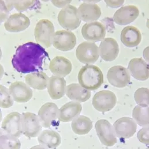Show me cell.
Returning <instances> with one entry per match:
<instances>
[{
  "label": "cell",
  "mask_w": 149,
  "mask_h": 149,
  "mask_svg": "<svg viewBox=\"0 0 149 149\" xmlns=\"http://www.w3.org/2000/svg\"><path fill=\"white\" fill-rule=\"evenodd\" d=\"M58 109L53 103H47L43 105L38 113V118L42 126L49 128L58 116Z\"/></svg>",
  "instance_id": "44dd1931"
},
{
  "label": "cell",
  "mask_w": 149,
  "mask_h": 149,
  "mask_svg": "<svg viewBox=\"0 0 149 149\" xmlns=\"http://www.w3.org/2000/svg\"><path fill=\"white\" fill-rule=\"evenodd\" d=\"M137 136L140 142L145 145H149V125L144 127L140 130Z\"/></svg>",
  "instance_id": "836d02e7"
},
{
  "label": "cell",
  "mask_w": 149,
  "mask_h": 149,
  "mask_svg": "<svg viewBox=\"0 0 149 149\" xmlns=\"http://www.w3.org/2000/svg\"><path fill=\"white\" fill-rule=\"evenodd\" d=\"M42 130L39 118L33 113L27 112L22 115V133L29 138L38 136Z\"/></svg>",
  "instance_id": "8fae6325"
},
{
  "label": "cell",
  "mask_w": 149,
  "mask_h": 149,
  "mask_svg": "<svg viewBox=\"0 0 149 149\" xmlns=\"http://www.w3.org/2000/svg\"><path fill=\"white\" fill-rule=\"evenodd\" d=\"M47 57V53L40 45L28 42L17 47L12 64L13 68L20 73L39 72L42 70L44 59Z\"/></svg>",
  "instance_id": "6da1fadb"
},
{
  "label": "cell",
  "mask_w": 149,
  "mask_h": 149,
  "mask_svg": "<svg viewBox=\"0 0 149 149\" xmlns=\"http://www.w3.org/2000/svg\"><path fill=\"white\" fill-rule=\"evenodd\" d=\"M100 55L106 61H112L118 56L119 47L117 41L112 38L103 39L99 47Z\"/></svg>",
  "instance_id": "d6986e66"
},
{
  "label": "cell",
  "mask_w": 149,
  "mask_h": 149,
  "mask_svg": "<svg viewBox=\"0 0 149 149\" xmlns=\"http://www.w3.org/2000/svg\"><path fill=\"white\" fill-rule=\"evenodd\" d=\"M6 4L8 10L11 11L14 8L16 0H2Z\"/></svg>",
  "instance_id": "74e56055"
},
{
  "label": "cell",
  "mask_w": 149,
  "mask_h": 149,
  "mask_svg": "<svg viewBox=\"0 0 149 149\" xmlns=\"http://www.w3.org/2000/svg\"><path fill=\"white\" fill-rule=\"evenodd\" d=\"M107 79L113 86L123 88L130 83L131 76L127 68L121 65H116L109 70Z\"/></svg>",
  "instance_id": "30bf717a"
},
{
  "label": "cell",
  "mask_w": 149,
  "mask_h": 149,
  "mask_svg": "<svg viewBox=\"0 0 149 149\" xmlns=\"http://www.w3.org/2000/svg\"><path fill=\"white\" fill-rule=\"evenodd\" d=\"M79 84L84 88L94 91L98 89L104 83V75L99 67L90 64L83 67L78 74Z\"/></svg>",
  "instance_id": "7a4b0ae2"
},
{
  "label": "cell",
  "mask_w": 149,
  "mask_h": 149,
  "mask_svg": "<svg viewBox=\"0 0 149 149\" xmlns=\"http://www.w3.org/2000/svg\"><path fill=\"white\" fill-rule=\"evenodd\" d=\"M72 0H51L52 3L56 7L63 8L68 5Z\"/></svg>",
  "instance_id": "8d00e7d4"
},
{
  "label": "cell",
  "mask_w": 149,
  "mask_h": 149,
  "mask_svg": "<svg viewBox=\"0 0 149 149\" xmlns=\"http://www.w3.org/2000/svg\"><path fill=\"white\" fill-rule=\"evenodd\" d=\"M83 1L84 2H87V3H97L100 2L101 0H81Z\"/></svg>",
  "instance_id": "ab89813d"
},
{
  "label": "cell",
  "mask_w": 149,
  "mask_h": 149,
  "mask_svg": "<svg viewBox=\"0 0 149 149\" xmlns=\"http://www.w3.org/2000/svg\"><path fill=\"white\" fill-rule=\"evenodd\" d=\"M76 56L77 60L83 64H94L99 58V48L95 43L83 42L77 46Z\"/></svg>",
  "instance_id": "5b68a950"
},
{
  "label": "cell",
  "mask_w": 149,
  "mask_h": 149,
  "mask_svg": "<svg viewBox=\"0 0 149 149\" xmlns=\"http://www.w3.org/2000/svg\"><path fill=\"white\" fill-rule=\"evenodd\" d=\"M1 120H2V113H1V111L0 109V122H1Z\"/></svg>",
  "instance_id": "f6af8a7d"
},
{
  "label": "cell",
  "mask_w": 149,
  "mask_h": 149,
  "mask_svg": "<svg viewBox=\"0 0 149 149\" xmlns=\"http://www.w3.org/2000/svg\"><path fill=\"white\" fill-rule=\"evenodd\" d=\"M77 11L80 20L87 23L95 22L101 15V8L94 3L84 2L79 6Z\"/></svg>",
  "instance_id": "ac0fdd59"
},
{
  "label": "cell",
  "mask_w": 149,
  "mask_h": 149,
  "mask_svg": "<svg viewBox=\"0 0 149 149\" xmlns=\"http://www.w3.org/2000/svg\"><path fill=\"white\" fill-rule=\"evenodd\" d=\"M81 34L88 42H98L105 37L106 27L101 23L96 21L87 23L82 27Z\"/></svg>",
  "instance_id": "ba28073f"
},
{
  "label": "cell",
  "mask_w": 149,
  "mask_h": 149,
  "mask_svg": "<svg viewBox=\"0 0 149 149\" xmlns=\"http://www.w3.org/2000/svg\"><path fill=\"white\" fill-rule=\"evenodd\" d=\"M20 142L17 137L4 134L0 136V149H20Z\"/></svg>",
  "instance_id": "f546056e"
},
{
  "label": "cell",
  "mask_w": 149,
  "mask_h": 149,
  "mask_svg": "<svg viewBox=\"0 0 149 149\" xmlns=\"http://www.w3.org/2000/svg\"><path fill=\"white\" fill-rule=\"evenodd\" d=\"M128 69L131 76L138 80L145 81L149 78V64L141 58L132 59Z\"/></svg>",
  "instance_id": "2e32d148"
},
{
  "label": "cell",
  "mask_w": 149,
  "mask_h": 149,
  "mask_svg": "<svg viewBox=\"0 0 149 149\" xmlns=\"http://www.w3.org/2000/svg\"><path fill=\"white\" fill-rule=\"evenodd\" d=\"M12 98L18 102H26L33 97V91L26 84L22 81H16L9 88Z\"/></svg>",
  "instance_id": "e0dca14e"
},
{
  "label": "cell",
  "mask_w": 149,
  "mask_h": 149,
  "mask_svg": "<svg viewBox=\"0 0 149 149\" xmlns=\"http://www.w3.org/2000/svg\"><path fill=\"white\" fill-rule=\"evenodd\" d=\"M134 98L136 103L142 107L149 106V89L142 87L138 88L134 94Z\"/></svg>",
  "instance_id": "4dcf8cb0"
},
{
  "label": "cell",
  "mask_w": 149,
  "mask_h": 149,
  "mask_svg": "<svg viewBox=\"0 0 149 149\" xmlns=\"http://www.w3.org/2000/svg\"><path fill=\"white\" fill-rule=\"evenodd\" d=\"M143 56L146 62L149 64V46L146 47L143 52Z\"/></svg>",
  "instance_id": "f35d334b"
},
{
  "label": "cell",
  "mask_w": 149,
  "mask_h": 149,
  "mask_svg": "<svg viewBox=\"0 0 149 149\" xmlns=\"http://www.w3.org/2000/svg\"><path fill=\"white\" fill-rule=\"evenodd\" d=\"M76 44V37L74 34L69 30H60L55 33L53 39V46L63 52L73 49Z\"/></svg>",
  "instance_id": "9c48e42d"
},
{
  "label": "cell",
  "mask_w": 149,
  "mask_h": 149,
  "mask_svg": "<svg viewBox=\"0 0 149 149\" xmlns=\"http://www.w3.org/2000/svg\"><path fill=\"white\" fill-rule=\"evenodd\" d=\"M9 11L2 0H0V24L6 21L8 18Z\"/></svg>",
  "instance_id": "e575fe53"
},
{
  "label": "cell",
  "mask_w": 149,
  "mask_h": 149,
  "mask_svg": "<svg viewBox=\"0 0 149 149\" xmlns=\"http://www.w3.org/2000/svg\"><path fill=\"white\" fill-rule=\"evenodd\" d=\"M2 129L6 134L20 137L22 133V115L17 112H13L8 114L3 120Z\"/></svg>",
  "instance_id": "5bb4252c"
},
{
  "label": "cell",
  "mask_w": 149,
  "mask_h": 149,
  "mask_svg": "<svg viewBox=\"0 0 149 149\" xmlns=\"http://www.w3.org/2000/svg\"><path fill=\"white\" fill-rule=\"evenodd\" d=\"M25 80L30 87L37 90H43L47 87L49 78L46 74L39 71L27 74Z\"/></svg>",
  "instance_id": "484cf974"
},
{
  "label": "cell",
  "mask_w": 149,
  "mask_h": 149,
  "mask_svg": "<svg viewBox=\"0 0 149 149\" xmlns=\"http://www.w3.org/2000/svg\"><path fill=\"white\" fill-rule=\"evenodd\" d=\"M95 127L98 137L104 145L112 147L117 143L114 128L108 120H99L96 123Z\"/></svg>",
  "instance_id": "8992f818"
},
{
  "label": "cell",
  "mask_w": 149,
  "mask_h": 149,
  "mask_svg": "<svg viewBox=\"0 0 149 149\" xmlns=\"http://www.w3.org/2000/svg\"><path fill=\"white\" fill-rule=\"evenodd\" d=\"M41 1H44V2H47V1H50V0H41Z\"/></svg>",
  "instance_id": "7dc6e473"
},
{
  "label": "cell",
  "mask_w": 149,
  "mask_h": 149,
  "mask_svg": "<svg viewBox=\"0 0 149 149\" xmlns=\"http://www.w3.org/2000/svg\"><path fill=\"white\" fill-rule=\"evenodd\" d=\"M141 40L140 31L134 26L125 27L121 33V41L127 47H136L139 45Z\"/></svg>",
  "instance_id": "603a6c76"
},
{
  "label": "cell",
  "mask_w": 149,
  "mask_h": 149,
  "mask_svg": "<svg viewBox=\"0 0 149 149\" xmlns=\"http://www.w3.org/2000/svg\"><path fill=\"white\" fill-rule=\"evenodd\" d=\"M31 149H47V148H46V147L43 146V145H39V146H35L33 148H31Z\"/></svg>",
  "instance_id": "b9f144b4"
},
{
  "label": "cell",
  "mask_w": 149,
  "mask_h": 149,
  "mask_svg": "<svg viewBox=\"0 0 149 149\" xmlns=\"http://www.w3.org/2000/svg\"><path fill=\"white\" fill-rule=\"evenodd\" d=\"M4 134H6L5 132L2 129H0V136L4 135Z\"/></svg>",
  "instance_id": "7bdbcfd3"
},
{
  "label": "cell",
  "mask_w": 149,
  "mask_h": 149,
  "mask_svg": "<svg viewBox=\"0 0 149 149\" xmlns=\"http://www.w3.org/2000/svg\"><path fill=\"white\" fill-rule=\"evenodd\" d=\"M1 57H2V51H1V47H0V60L1 58Z\"/></svg>",
  "instance_id": "bcb514c9"
},
{
  "label": "cell",
  "mask_w": 149,
  "mask_h": 149,
  "mask_svg": "<svg viewBox=\"0 0 149 149\" xmlns=\"http://www.w3.org/2000/svg\"><path fill=\"white\" fill-rule=\"evenodd\" d=\"M139 15V10L136 6L128 5L116 10L113 16V20L116 24L125 26L134 22Z\"/></svg>",
  "instance_id": "4fadbf2b"
},
{
  "label": "cell",
  "mask_w": 149,
  "mask_h": 149,
  "mask_svg": "<svg viewBox=\"0 0 149 149\" xmlns=\"http://www.w3.org/2000/svg\"><path fill=\"white\" fill-rule=\"evenodd\" d=\"M107 5L112 8H117L122 6L125 0H104Z\"/></svg>",
  "instance_id": "d590c367"
},
{
  "label": "cell",
  "mask_w": 149,
  "mask_h": 149,
  "mask_svg": "<svg viewBox=\"0 0 149 149\" xmlns=\"http://www.w3.org/2000/svg\"><path fill=\"white\" fill-rule=\"evenodd\" d=\"M39 3L38 0H16L15 8L19 12L31 9Z\"/></svg>",
  "instance_id": "d6a6232c"
},
{
  "label": "cell",
  "mask_w": 149,
  "mask_h": 149,
  "mask_svg": "<svg viewBox=\"0 0 149 149\" xmlns=\"http://www.w3.org/2000/svg\"><path fill=\"white\" fill-rule=\"evenodd\" d=\"M113 128L116 136L119 138L127 139L132 137L135 134L137 125L132 118L123 117L114 122Z\"/></svg>",
  "instance_id": "7c38bea8"
},
{
  "label": "cell",
  "mask_w": 149,
  "mask_h": 149,
  "mask_svg": "<svg viewBox=\"0 0 149 149\" xmlns=\"http://www.w3.org/2000/svg\"><path fill=\"white\" fill-rule=\"evenodd\" d=\"M30 24L29 18L24 14L18 13L10 15L5 21L4 26L10 33H19L26 30Z\"/></svg>",
  "instance_id": "9a60e30c"
},
{
  "label": "cell",
  "mask_w": 149,
  "mask_h": 149,
  "mask_svg": "<svg viewBox=\"0 0 149 149\" xmlns=\"http://www.w3.org/2000/svg\"><path fill=\"white\" fill-rule=\"evenodd\" d=\"M66 94L67 97L75 101L80 102L87 101L91 97V92L80 84L72 83L67 87Z\"/></svg>",
  "instance_id": "d4e9b609"
},
{
  "label": "cell",
  "mask_w": 149,
  "mask_h": 149,
  "mask_svg": "<svg viewBox=\"0 0 149 149\" xmlns=\"http://www.w3.org/2000/svg\"><path fill=\"white\" fill-rule=\"evenodd\" d=\"M4 74V70L3 67L0 64V80L2 79L3 75Z\"/></svg>",
  "instance_id": "60d3db41"
},
{
  "label": "cell",
  "mask_w": 149,
  "mask_h": 149,
  "mask_svg": "<svg viewBox=\"0 0 149 149\" xmlns=\"http://www.w3.org/2000/svg\"><path fill=\"white\" fill-rule=\"evenodd\" d=\"M40 144L49 148H56L61 143L60 135L54 131L46 130L43 131L38 138Z\"/></svg>",
  "instance_id": "83f0119b"
},
{
  "label": "cell",
  "mask_w": 149,
  "mask_h": 149,
  "mask_svg": "<svg viewBox=\"0 0 149 149\" xmlns=\"http://www.w3.org/2000/svg\"><path fill=\"white\" fill-rule=\"evenodd\" d=\"M49 69L54 76L63 77L71 72L72 65L71 62L67 58L57 56L50 61Z\"/></svg>",
  "instance_id": "ffe728a7"
},
{
  "label": "cell",
  "mask_w": 149,
  "mask_h": 149,
  "mask_svg": "<svg viewBox=\"0 0 149 149\" xmlns=\"http://www.w3.org/2000/svg\"><path fill=\"white\" fill-rule=\"evenodd\" d=\"M82 107L79 102H70L63 105L58 111V118L64 123L71 121L81 112Z\"/></svg>",
  "instance_id": "cb8c5ba5"
},
{
  "label": "cell",
  "mask_w": 149,
  "mask_h": 149,
  "mask_svg": "<svg viewBox=\"0 0 149 149\" xmlns=\"http://www.w3.org/2000/svg\"><path fill=\"white\" fill-rule=\"evenodd\" d=\"M146 26H147V27L149 29V19H148V20H147V22H146Z\"/></svg>",
  "instance_id": "ee69618b"
},
{
  "label": "cell",
  "mask_w": 149,
  "mask_h": 149,
  "mask_svg": "<svg viewBox=\"0 0 149 149\" xmlns=\"http://www.w3.org/2000/svg\"><path fill=\"white\" fill-rule=\"evenodd\" d=\"M53 24L47 19H42L38 22L34 30L35 39L41 46L49 48L53 44L55 34Z\"/></svg>",
  "instance_id": "3957f363"
},
{
  "label": "cell",
  "mask_w": 149,
  "mask_h": 149,
  "mask_svg": "<svg viewBox=\"0 0 149 149\" xmlns=\"http://www.w3.org/2000/svg\"><path fill=\"white\" fill-rule=\"evenodd\" d=\"M117 98L114 93L109 90H102L97 93L93 99L94 108L98 111H110L115 107Z\"/></svg>",
  "instance_id": "52a82bcc"
},
{
  "label": "cell",
  "mask_w": 149,
  "mask_h": 149,
  "mask_svg": "<svg viewBox=\"0 0 149 149\" xmlns=\"http://www.w3.org/2000/svg\"><path fill=\"white\" fill-rule=\"evenodd\" d=\"M60 25L66 30H74L81 23L77 9L73 5H68L62 8L58 15Z\"/></svg>",
  "instance_id": "277c9868"
},
{
  "label": "cell",
  "mask_w": 149,
  "mask_h": 149,
  "mask_svg": "<svg viewBox=\"0 0 149 149\" xmlns=\"http://www.w3.org/2000/svg\"><path fill=\"white\" fill-rule=\"evenodd\" d=\"M47 89L53 100H58L62 98L67 90L66 81L64 78L54 75L51 76L49 80Z\"/></svg>",
  "instance_id": "7402d4cb"
},
{
  "label": "cell",
  "mask_w": 149,
  "mask_h": 149,
  "mask_svg": "<svg viewBox=\"0 0 149 149\" xmlns=\"http://www.w3.org/2000/svg\"><path fill=\"white\" fill-rule=\"evenodd\" d=\"M93 128V122L87 117L79 116L72 122V129L75 134L81 135L88 134Z\"/></svg>",
  "instance_id": "4316f807"
},
{
  "label": "cell",
  "mask_w": 149,
  "mask_h": 149,
  "mask_svg": "<svg viewBox=\"0 0 149 149\" xmlns=\"http://www.w3.org/2000/svg\"><path fill=\"white\" fill-rule=\"evenodd\" d=\"M132 117L136 123L141 127L149 125V107L136 106L132 112Z\"/></svg>",
  "instance_id": "f1b7e54d"
},
{
  "label": "cell",
  "mask_w": 149,
  "mask_h": 149,
  "mask_svg": "<svg viewBox=\"0 0 149 149\" xmlns=\"http://www.w3.org/2000/svg\"><path fill=\"white\" fill-rule=\"evenodd\" d=\"M13 105V101L9 90L5 86L0 84V107L6 109Z\"/></svg>",
  "instance_id": "1f68e13d"
}]
</instances>
